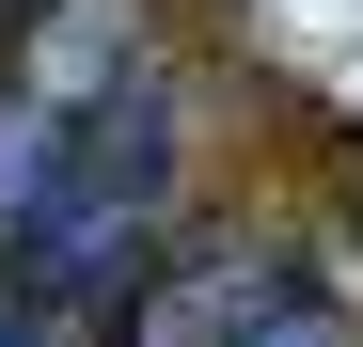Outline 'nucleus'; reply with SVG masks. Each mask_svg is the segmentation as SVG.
Wrapping results in <instances>:
<instances>
[{
	"instance_id": "obj_1",
	"label": "nucleus",
	"mask_w": 363,
	"mask_h": 347,
	"mask_svg": "<svg viewBox=\"0 0 363 347\" xmlns=\"http://www.w3.org/2000/svg\"><path fill=\"white\" fill-rule=\"evenodd\" d=\"M174 190H190V110H174V79L127 47V79H111L64 158L32 174V205H16V237H0V284H32V300H64V316H127V284L158 268L174 237Z\"/></svg>"
},
{
	"instance_id": "obj_2",
	"label": "nucleus",
	"mask_w": 363,
	"mask_h": 347,
	"mask_svg": "<svg viewBox=\"0 0 363 347\" xmlns=\"http://www.w3.org/2000/svg\"><path fill=\"white\" fill-rule=\"evenodd\" d=\"M221 347H363V300H347V268H300V253H284V268H269V300L237 316Z\"/></svg>"
},
{
	"instance_id": "obj_3",
	"label": "nucleus",
	"mask_w": 363,
	"mask_h": 347,
	"mask_svg": "<svg viewBox=\"0 0 363 347\" xmlns=\"http://www.w3.org/2000/svg\"><path fill=\"white\" fill-rule=\"evenodd\" d=\"M0 347H95V316H64V300H32V284H0Z\"/></svg>"
},
{
	"instance_id": "obj_4",
	"label": "nucleus",
	"mask_w": 363,
	"mask_h": 347,
	"mask_svg": "<svg viewBox=\"0 0 363 347\" xmlns=\"http://www.w3.org/2000/svg\"><path fill=\"white\" fill-rule=\"evenodd\" d=\"M16 16H32V0H0V32H16Z\"/></svg>"
}]
</instances>
